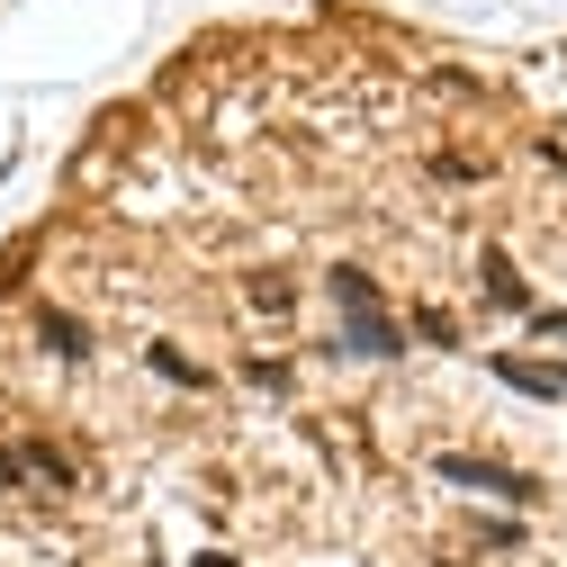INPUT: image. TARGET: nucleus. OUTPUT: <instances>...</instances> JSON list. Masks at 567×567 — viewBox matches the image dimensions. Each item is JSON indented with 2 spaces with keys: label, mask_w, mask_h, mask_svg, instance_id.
<instances>
[{
  "label": "nucleus",
  "mask_w": 567,
  "mask_h": 567,
  "mask_svg": "<svg viewBox=\"0 0 567 567\" xmlns=\"http://www.w3.org/2000/svg\"><path fill=\"white\" fill-rule=\"evenodd\" d=\"M433 468H442V486H468V495H495V505H540V486H532L523 468H505V460H477V451H442Z\"/></svg>",
  "instance_id": "nucleus-1"
},
{
  "label": "nucleus",
  "mask_w": 567,
  "mask_h": 567,
  "mask_svg": "<svg viewBox=\"0 0 567 567\" xmlns=\"http://www.w3.org/2000/svg\"><path fill=\"white\" fill-rule=\"evenodd\" d=\"M333 351H351V361H396V351H405V324H388L379 307H370V316H342V324H333Z\"/></svg>",
  "instance_id": "nucleus-2"
},
{
  "label": "nucleus",
  "mask_w": 567,
  "mask_h": 567,
  "mask_svg": "<svg viewBox=\"0 0 567 567\" xmlns=\"http://www.w3.org/2000/svg\"><path fill=\"white\" fill-rule=\"evenodd\" d=\"M324 279H333V307H342V316H370V307H379V279H370L361 261H333Z\"/></svg>",
  "instance_id": "nucleus-3"
},
{
  "label": "nucleus",
  "mask_w": 567,
  "mask_h": 567,
  "mask_svg": "<svg viewBox=\"0 0 567 567\" xmlns=\"http://www.w3.org/2000/svg\"><path fill=\"white\" fill-rule=\"evenodd\" d=\"M495 379H505V388H523V396H558V388H567V370H540V361H514V351H505V361H495Z\"/></svg>",
  "instance_id": "nucleus-4"
},
{
  "label": "nucleus",
  "mask_w": 567,
  "mask_h": 567,
  "mask_svg": "<svg viewBox=\"0 0 567 567\" xmlns=\"http://www.w3.org/2000/svg\"><path fill=\"white\" fill-rule=\"evenodd\" d=\"M477 270H486V298H495V307H514V316H532V289L514 279V261H505V252H486Z\"/></svg>",
  "instance_id": "nucleus-5"
},
{
  "label": "nucleus",
  "mask_w": 567,
  "mask_h": 567,
  "mask_svg": "<svg viewBox=\"0 0 567 567\" xmlns=\"http://www.w3.org/2000/svg\"><path fill=\"white\" fill-rule=\"evenodd\" d=\"M252 307L279 316V307H289V279H279V270H252Z\"/></svg>",
  "instance_id": "nucleus-6"
},
{
  "label": "nucleus",
  "mask_w": 567,
  "mask_h": 567,
  "mask_svg": "<svg viewBox=\"0 0 567 567\" xmlns=\"http://www.w3.org/2000/svg\"><path fill=\"white\" fill-rule=\"evenodd\" d=\"M532 324H540V333H558V342H567V307H532Z\"/></svg>",
  "instance_id": "nucleus-7"
},
{
  "label": "nucleus",
  "mask_w": 567,
  "mask_h": 567,
  "mask_svg": "<svg viewBox=\"0 0 567 567\" xmlns=\"http://www.w3.org/2000/svg\"><path fill=\"white\" fill-rule=\"evenodd\" d=\"M198 567H235V558H198Z\"/></svg>",
  "instance_id": "nucleus-8"
}]
</instances>
